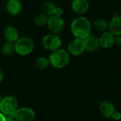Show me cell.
I'll return each mask as SVG.
<instances>
[{
	"instance_id": "cell-1",
	"label": "cell",
	"mask_w": 121,
	"mask_h": 121,
	"mask_svg": "<svg viewBox=\"0 0 121 121\" xmlns=\"http://www.w3.org/2000/svg\"><path fill=\"white\" fill-rule=\"evenodd\" d=\"M91 23L90 21L84 16L75 18L71 23L70 30L74 37L84 39L91 33Z\"/></svg>"
},
{
	"instance_id": "cell-2",
	"label": "cell",
	"mask_w": 121,
	"mask_h": 121,
	"mask_svg": "<svg viewBox=\"0 0 121 121\" xmlns=\"http://www.w3.org/2000/svg\"><path fill=\"white\" fill-rule=\"evenodd\" d=\"M50 65L57 69H62L67 67L70 61L69 53L64 50L59 48L52 51L48 57Z\"/></svg>"
},
{
	"instance_id": "cell-3",
	"label": "cell",
	"mask_w": 121,
	"mask_h": 121,
	"mask_svg": "<svg viewBox=\"0 0 121 121\" xmlns=\"http://www.w3.org/2000/svg\"><path fill=\"white\" fill-rule=\"evenodd\" d=\"M35 118V111L28 107L17 108L14 112L6 116L7 121H33Z\"/></svg>"
},
{
	"instance_id": "cell-4",
	"label": "cell",
	"mask_w": 121,
	"mask_h": 121,
	"mask_svg": "<svg viewBox=\"0 0 121 121\" xmlns=\"http://www.w3.org/2000/svg\"><path fill=\"white\" fill-rule=\"evenodd\" d=\"M15 52L21 56H26L30 54L34 49V43L33 40L28 37L19 38L14 43Z\"/></svg>"
},
{
	"instance_id": "cell-5",
	"label": "cell",
	"mask_w": 121,
	"mask_h": 121,
	"mask_svg": "<svg viewBox=\"0 0 121 121\" xmlns=\"http://www.w3.org/2000/svg\"><path fill=\"white\" fill-rule=\"evenodd\" d=\"M18 106L17 99L11 95L6 96L1 99L0 103V112L7 116L14 112Z\"/></svg>"
},
{
	"instance_id": "cell-6",
	"label": "cell",
	"mask_w": 121,
	"mask_h": 121,
	"mask_svg": "<svg viewBox=\"0 0 121 121\" xmlns=\"http://www.w3.org/2000/svg\"><path fill=\"white\" fill-rule=\"evenodd\" d=\"M42 45L45 50L52 52L60 48L62 45V40L58 35L50 33L43 37Z\"/></svg>"
},
{
	"instance_id": "cell-7",
	"label": "cell",
	"mask_w": 121,
	"mask_h": 121,
	"mask_svg": "<svg viewBox=\"0 0 121 121\" xmlns=\"http://www.w3.org/2000/svg\"><path fill=\"white\" fill-rule=\"evenodd\" d=\"M46 25L51 33L58 35L64 30L65 23L62 17L53 15L48 17Z\"/></svg>"
},
{
	"instance_id": "cell-8",
	"label": "cell",
	"mask_w": 121,
	"mask_h": 121,
	"mask_svg": "<svg viewBox=\"0 0 121 121\" xmlns=\"http://www.w3.org/2000/svg\"><path fill=\"white\" fill-rule=\"evenodd\" d=\"M68 52L73 56H79L85 51L84 40L82 38L74 37L68 43Z\"/></svg>"
},
{
	"instance_id": "cell-9",
	"label": "cell",
	"mask_w": 121,
	"mask_h": 121,
	"mask_svg": "<svg viewBox=\"0 0 121 121\" xmlns=\"http://www.w3.org/2000/svg\"><path fill=\"white\" fill-rule=\"evenodd\" d=\"M72 9L76 14L84 16L89 9V3L88 0H72Z\"/></svg>"
},
{
	"instance_id": "cell-10",
	"label": "cell",
	"mask_w": 121,
	"mask_h": 121,
	"mask_svg": "<svg viewBox=\"0 0 121 121\" xmlns=\"http://www.w3.org/2000/svg\"><path fill=\"white\" fill-rule=\"evenodd\" d=\"M115 37L116 36L109 30L103 32L99 38L100 46L106 49L112 48L115 45Z\"/></svg>"
},
{
	"instance_id": "cell-11",
	"label": "cell",
	"mask_w": 121,
	"mask_h": 121,
	"mask_svg": "<svg viewBox=\"0 0 121 121\" xmlns=\"http://www.w3.org/2000/svg\"><path fill=\"white\" fill-rule=\"evenodd\" d=\"M108 29L115 36L121 35V16L116 13L108 23Z\"/></svg>"
},
{
	"instance_id": "cell-12",
	"label": "cell",
	"mask_w": 121,
	"mask_h": 121,
	"mask_svg": "<svg viewBox=\"0 0 121 121\" xmlns=\"http://www.w3.org/2000/svg\"><path fill=\"white\" fill-rule=\"evenodd\" d=\"M84 40V45H85V50L90 52H94L98 51L101 46H100V43L99 38L90 35Z\"/></svg>"
},
{
	"instance_id": "cell-13",
	"label": "cell",
	"mask_w": 121,
	"mask_h": 121,
	"mask_svg": "<svg viewBox=\"0 0 121 121\" xmlns=\"http://www.w3.org/2000/svg\"><path fill=\"white\" fill-rule=\"evenodd\" d=\"M4 38L6 42L14 43L19 38V31L16 27L9 26L4 30Z\"/></svg>"
},
{
	"instance_id": "cell-14",
	"label": "cell",
	"mask_w": 121,
	"mask_h": 121,
	"mask_svg": "<svg viewBox=\"0 0 121 121\" xmlns=\"http://www.w3.org/2000/svg\"><path fill=\"white\" fill-rule=\"evenodd\" d=\"M116 111L113 104L108 101H104L101 102L99 105V111L101 115L105 118H110L112 116V114Z\"/></svg>"
},
{
	"instance_id": "cell-15",
	"label": "cell",
	"mask_w": 121,
	"mask_h": 121,
	"mask_svg": "<svg viewBox=\"0 0 121 121\" xmlns=\"http://www.w3.org/2000/svg\"><path fill=\"white\" fill-rule=\"evenodd\" d=\"M6 11L11 16L18 15L22 10V4L20 0L8 1L6 6Z\"/></svg>"
},
{
	"instance_id": "cell-16",
	"label": "cell",
	"mask_w": 121,
	"mask_h": 121,
	"mask_svg": "<svg viewBox=\"0 0 121 121\" xmlns=\"http://www.w3.org/2000/svg\"><path fill=\"white\" fill-rule=\"evenodd\" d=\"M94 28L99 32H104L108 29V22L103 18H97L93 23Z\"/></svg>"
},
{
	"instance_id": "cell-17",
	"label": "cell",
	"mask_w": 121,
	"mask_h": 121,
	"mask_svg": "<svg viewBox=\"0 0 121 121\" xmlns=\"http://www.w3.org/2000/svg\"><path fill=\"white\" fill-rule=\"evenodd\" d=\"M55 4L51 1H45L42 4L41 9L43 11V13L46 15L48 17L54 15L55 9Z\"/></svg>"
},
{
	"instance_id": "cell-18",
	"label": "cell",
	"mask_w": 121,
	"mask_h": 121,
	"mask_svg": "<svg viewBox=\"0 0 121 121\" xmlns=\"http://www.w3.org/2000/svg\"><path fill=\"white\" fill-rule=\"evenodd\" d=\"M50 66L49 59L46 57H39L35 62V67L38 70H45Z\"/></svg>"
},
{
	"instance_id": "cell-19",
	"label": "cell",
	"mask_w": 121,
	"mask_h": 121,
	"mask_svg": "<svg viewBox=\"0 0 121 121\" xmlns=\"http://www.w3.org/2000/svg\"><path fill=\"white\" fill-rule=\"evenodd\" d=\"M1 52L3 55L4 56H9L13 54L15 52V48H14V43H9L6 42L4 43L1 48Z\"/></svg>"
},
{
	"instance_id": "cell-20",
	"label": "cell",
	"mask_w": 121,
	"mask_h": 121,
	"mask_svg": "<svg viewBox=\"0 0 121 121\" xmlns=\"http://www.w3.org/2000/svg\"><path fill=\"white\" fill-rule=\"evenodd\" d=\"M48 17L44 13H40L36 15L33 18V23L38 26H43L46 25Z\"/></svg>"
},
{
	"instance_id": "cell-21",
	"label": "cell",
	"mask_w": 121,
	"mask_h": 121,
	"mask_svg": "<svg viewBox=\"0 0 121 121\" xmlns=\"http://www.w3.org/2000/svg\"><path fill=\"white\" fill-rule=\"evenodd\" d=\"M64 10L61 7H55V12H54V15L56 16H59V17H62L63 15H64Z\"/></svg>"
},
{
	"instance_id": "cell-22",
	"label": "cell",
	"mask_w": 121,
	"mask_h": 121,
	"mask_svg": "<svg viewBox=\"0 0 121 121\" xmlns=\"http://www.w3.org/2000/svg\"><path fill=\"white\" fill-rule=\"evenodd\" d=\"M111 118H112L113 120H115V121H119L121 118V113H120V112L115 111L113 112V113L112 114Z\"/></svg>"
},
{
	"instance_id": "cell-23",
	"label": "cell",
	"mask_w": 121,
	"mask_h": 121,
	"mask_svg": "<svg viewBox=\"0 0 121 121\" xmlns=\"http://www.w3.org/2000/svg\"><path fill=\"white\" fill-rule=\"evenodd\" d=\"M115 44L118 46L121 45V35H118L115 37Z\"/></svg>"
},
{
	"instance_id": "cell-24",
	"label": "cell",
	"mask_w": 121,
	"mask_h": 121,
	"mask_svg": "<svg viewBox=\"0 0 121 121\" xmlns=\"http://www.w3.org/2000/svg\"><path fill=\"white\" fill-rule=\"evenodd\" d=\"M0 121H6V116H4L1 112H0Z\"/></svg>"
},
{
	"instance_id": "cell-25",
	"label": "cell",
	"mask_w": 121,
	"mask_h": 121,
	"mask_svg": "<svg viewBox=\"0 0 121 121\" xmlns=\"http://www.w3.org/2000/svg\"><path fill=\"white\" fill-rule=\"evenodd\" d=\"M4 72H3V71L0 69V84L2 82V81H3V79H4Z\"/></svg>"
},
{
	"instance_id": "cell-26",
	"label": "cell",
	"mask_w": 121,
	"mask_h": 121,
	"mask_svg": "<svg viewBox=\"0 0 121 121\" xmlns=\"http://www.w3.org/2000/svg\"><path fill=\"white\" fill-rule=\"evenodd\" d=\"M1 96H0V103H1Z\"/></svg>"
},
{
	"instance_id": "cell-27",
	"label": "cell",
	"mask_w": 121,
	"mask_h": 121,
	"mask_svg": "<svg viewBox=\"0 0 121 121\" xmlns=\"http://www.w3.org/2000/svg\"><path fill=\"white\" fill-rule=\"evenodd\" d=\"M7 1H11V0H7Z\"/></svg>"
},
{
	"instance_id": "cell-28",
	"label": "cell",
	"mask_w": 121,
	"mask_h": 121,
	"mask_svg": "<svg viewBox=\"0 0 121 121\" xmlns=\"http://www.w3.org/2000/svg\"><path fill=\"white\" fill-rule=\"evenodd\" d=\"M0 40H1V38H0Z\"/></svg>"
}]
</instances>
